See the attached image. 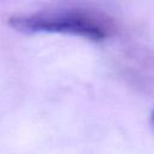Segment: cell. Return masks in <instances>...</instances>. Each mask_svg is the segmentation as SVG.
I'll return each mask as SVG.
<instances>
[{"mask_svg":"<svg viewBox=\"0 0 154 154\" xmlns=\"http://www.w3.org/2000/svg\"><path fill=\"white\" fill-rule=\"evenodd\" d=\"M8 24L26 34L58 32L101 41L113 31L112 22L101 13L89 10L64 8L18 14L10 18Z\"/></svg>","mask_w":154,"mask_h":154,"instance_id":"cell-1","label":"cell"},{"mask_svg":"<svg viewBox=\"0 0 154 154\" xmlns=\"http://www.w3.org/2000/svg\"><path fill=\"white\" fill-rule=\"evenodd\" d=\"M150 124H152V126L154 129V111L152 112V116H150Z\"/></svg>","mask_w":154,"mask_h":154,"instance_id":"cell-2","label":"cell"}]
</instances>
